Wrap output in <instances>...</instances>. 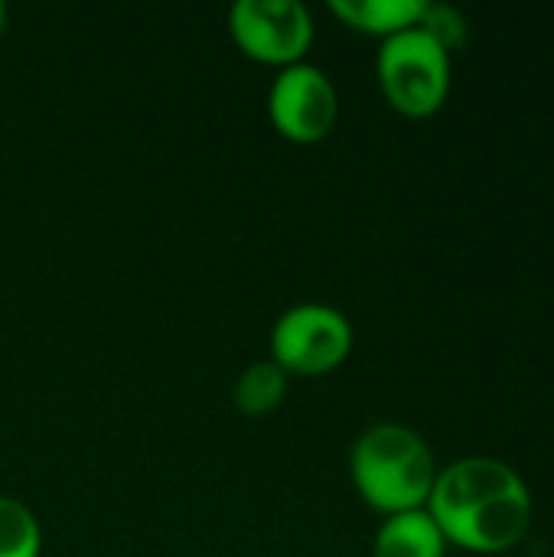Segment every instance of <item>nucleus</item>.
<instances>
[{
  "instance_id": "nucleus-6",
  "label": "nucleus",
  "mask_w": 554,
  "mask_h": 557,
  "mask_svg": "<svg viewBox=\"0 0 554 557\" xmlns=\"http://www.w3.org/2000/svg\"><path fill=\"white\" fill-rule=\"evenodd\" d=\"M268 114L281 137L294 144H317L333 131L340 98L323 69L297 62L278 72L268 95Z\"/></svg>"
},
{
  "instance_id": "nucleus-12",
  "label": "nucleus",
  "mask_w": 554,
  "mask_h": 557,
  "mask_svg": "<svg viewBox=\"0 0 554 557\" xmlns=\"http://www.w3.org/2000/svg\"><path fill=\"white\" fill-rule=\"evenodd\" d=\"M3 20H7V13H3V3H0V33H3Z\"/></svg>"
},
{
  "instance_id": "nucleus-2",
  "label": "nucleus",
  "mask_w": 554,
  "mask_h": 557,
  "mask_svg": "<svg viewBox=\"0 0 554 557\" xmlns=\"http://www.w3.org/2000/svg\"><path fill=\"white\" fill-rule=\"evenodd\" d=\"M353 483L359 496L385 516L424 509L438 480L434 454L405 424H376L353 447Z\"/></svg>"
},
{
  "instance_id": "nucleus-5",
  "label": "nucleus",
  "mask_w": 554,
  "mask_h": 557,
  "mask_svg": "<svg viewBox=\"0 0 554 557\" xmlns=\"http://www.w3.org/2000/svg\"><path fill=\"white\" fill-rule=\"evenodd\" d=\"M235 46L264 65H297L313 39L310 10L300 0H238L229 10Z\"/></svg>"
},
{
  "instance_id": "nucleus-4",
  "label": "nucleus",
  "mask_w": 554,
  "mask_h": 557,
  "mask_svg": "<svg viewBox=\"0 0 554 557\" xmlns=\"http://www.w3.org/2000/svg\"><path fill=\"white\" fill-rule=\"evenodd\" d=\"M353 349L349 320L327 304H297L271 330V362L287 375H327Z\"/></svg>"
},
{
  "instance_id": "nucleus-11",
  "label": "nucleus",
  "mask_w": 554,
  "mask_h": 557,
  "mask_svg": "<svg viewBox=\"0 0 554 557\" xmlns=\"http://www.w3.org/2000/svg\"><path fill=\"white\" fill-rule=\"evenodd\" d=\"M418 29H424L447 52H454V49H460L467 42V20H464V13L447 7V3H424Z\"/></svg>"
},
{
  "instance_id": "nucleus-1",
  "label": "nucleus",
  "mask_w": 554,
  "mask_h": 557,
  "mask_svg": "<svg viewBox=\"0 0 554 557\" xmlns=\"http://www.w3.org/2000/svg\"><path fill=\"white\" fill-rule=\"evenodd\" d=\"M424 509L447 542L480 555L509 552L532 522L529 486L513 467L490 457H467L441 470Z\"/></svg>"
},
{
  "instance_id": "nucleus-7",
  "label": "nucleus",
  "mask_w": 554,
  "mask_h": 557,
  "mask_svg": "<svg viewBox=\"0 0 554 557\" xmlns=\"http://www.w3.org/2000/svg\"><path fill=\"white\" fill-rule=\"evenodd\" d=\"M447 539L428 509L389 516L376 535V557H444Z\"/></svg>"
},
{
  "instance_id": "nucleus-10",
  "label": "nucleus",
  "mask_w": 554,
  "mask_h": 557,
  "mask_svg": "<svg viewBox=\"0 0 554 557\" xmlns=\"http://www.w3.org/2000/svg\"><path fill=\"white\" fill-rule=\"evenodd\" d=\"M42 532L29 506L0 496V557H39Z\"/></svg>"
},
{
  "instance_id": "nucleus-3",
  "label": "nucleus",
  "mask_w": 554,
  "mask_h": 557,
  "mask_svg": "<svg viewBox=\"0 0 554 557\" xmlns=\"http://www.w3.org/2000/svg\"><path fill=\"white\" fill-rule=\"evenodd\" d=\"M379 82L395 111L428 117L447 98L451 52L418 26L395 33L379 49Z\"/></svg>"
},
{
  "instance_id": "nucleus-9",
  "label": "nucleus",
  "mask_w": 554,
  "mask_h": 557,
  "mask_svg": "<svg viewBox=\"0 0 554 557\" xmlns=\"http://www.w3.org/2000/svg\"><path fill=\"white\" fill-rule=\"evenodd\" d=\"M287 395V372L278 362H251L235 382V408L242 414H271Z\"/></svg>"
},
{
  "instance_id": "nucleus-8",
  "label": "nucleus",
  "mask_w": 554,
  "mask_h": 557,
  "mask_svg": "<svg viewBox=\"0 0 554 557\" xmlns=\"http://www.w3.org/2000/svg\"><path fill=\"white\" fill-rule=\"evenodd\" d=\"M330 10L353 29L389 39L418 26L424 0H330Z\"/></svg>"
}]
</instances>
